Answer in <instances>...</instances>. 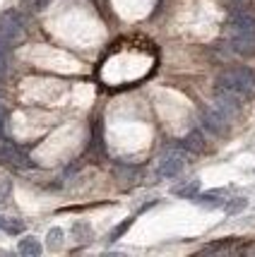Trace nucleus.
<instances>
[{
  "instance_id": "1",
  "label": "nucleus",
  "mask_w": 255,
  "mask_h": 257,
  "mask_svg": "<svg viewBox=\"0 0 255 257\" xmlns=\"http://www.w3.org/2000/svg\"><path fill=\"white\" fill-rule=\"evenodd\" d=\"M229 44L238 56H255V10L238 8L229 20Z\"/></svg>"
},
{
  "instance_id": "2",
  "label": "nucleus",
  "mask_w": 255,
  "mask_h": 257,
  "mask_svg": "<svg viewBox=\"0 0 255 257\" xmlns=\"http://www.w3.org/2000/svg\"><path fill=\"white\" fill-rule=\"evenodd\" d=\"M217 82L233 89L236 94H241L243 99H250L255 94V72L250 67H229L219 75Z\"/></svg>"
},
{
  "instance_id": "3",
  "label": "nucleus",
  "mask_w": 255,
  "mask_h": 257,
  "mask_svg": "<svg viewBox=\"0 0 255 257\" xmlns=\"http://www.w3.org/2000/svg\"><path fill=\"white\" fill-rule=\"evenodd\" d=\"M186 166V152L178 149V147H171L166 149L161 157H159V164H156V173L161 178H176L178 173Z\"/></svg>"
},
{
  "instance_id": "4",
  "label": "nucleus",
  "mask_w": 255,
  "mask_h": 257,
  "mask_svg": "<svg viewBox=\"0 0 255 257\" xmlns=\"http://www.w3.org/2000/svg\"><path fill=\"white\" fill-rule=\"evenodd\" d=\"M24 32V24H22V17L17 15L15 10H5L0 12V39H5L8 44L17 41Z\"/></svg>"
},
{
  "instance_id": "5",
  "label": "nucleus",
  "mask_w": 255,
  "mask_h": 257,
  "mask_svg": "<svg viewBox=\"0 0 255 257\" xmlns=\"http://www.w3.org/2000/svg\"><path fill=\"white\" fill-rule=\"evenodd\" d=\"M0 164H3V166H10V168H17V171H24V168L32 166L29 157H27L17 145H12V142H0Z\"/></svg>"
},
{
  "instance_id": "6",
  "label": "nucleus",
  "mask_w": 255,
  "mask_h": 257,
  "mask_svg": "<svg viewBox=\"0 0 255 257\" xmlns=\"http://www.w3.org/2000/svg\"><path fill=\"white\" fill-rule=\"evenodd\" d=\"M202 123L214 135L229 133V115H224L219 108H205V111H202Z\"/></svg>"
},
{
  "instance_id": "7",
  "label": "nucleus",
  "mask_w": 255,
  "mask_h": 257,
  "mask_svg": "<svg viewBox=\"0 0 255 257\" xmlns=\"http://www.w3.org/2000/svg\"><path fill=\"white\" fill-rule=\"evenodd\" d=\"M224 197H226V190H210V192H205V195H200L198 204H205V207H222L224 204Z\"/></svg>"
},
{
  "instance_id": "8",
  "label": "nucleus",
  "mask_w": 255,
  "mask_h": 257,
  "mask_svg": "<svg viewBox=\"0 0 255 257\" xmlns=\"http://www.w3.org/2000/svg\"><path fill=\"white\" fill-rule=\"evenodd\" d=\"M198 190H200V180H188V183L176 185V188H174V195L190 200V197H198Z\"/></svg>"
},
{
  "instance_id": "9",
  "label": "nucleus",
  "mask_w": 255,
  "mask_h": 257,
  "mask_svg": "<svg viewBox=\"0 0 255 257\" xmlns=\"http://www.w3.org/2000/svg\"><path fill=\"white\" fill-rule=\"evenodd\" d=\"M20 252L27 257H39L41 255V243L36 238H22L20 240Z\"/></svg>"
},
{
  "instance_id": "10",
  "label": "nucleus",
  "mask_w": 255,
  "mask_h": 257,
  "mask_svg": "<svg viewBox=\"0 0 255 257\" xmlns=\"http://www.w3.org/2000/svg\"><path fill=\"white\" fill-rule=\"evenodd\" d=\"M183 149H188V152H202L205 149V142H202V135L200 133H190L183 137Z\"/></svg>"
},
{
  "instance_id": "11",
  "label": "nucleus",
  "mask_w": 255,
  "mask_h": 257,
  "mask_svg": "<svg viewBox=\"0 0 255 257\" xmlns=\"http://www.w3.org/2000/svg\"><path fill=\"white\" fill-rule=\"evenodd\" d=\"M0 228H3L5 233H22L24 224L17 221V219H3V216H0Z\"/></svg>"
},
{
  "instance_id": "12",
  "label": "nucleus",
  "mask_w": 255,
  "mask_h": 257,
  "mask_svg": "<svg viewBox=\"0 0 255 257\" xmlns=\"http://www.w3.org/2000/svg\"><path fill=\"white\" fill-rule=\"evenodd\" d=\"M245 207H248V200H245V197H236V200H231L226 207H224V209H226V214H229V216H233V214L243 212Z\"/></svg>"
},
{
  "instance_id": "13",
  "label": "nucleus",
  "mask_w": 255,
  "mask_h": 257,
  "mask_svg": "<svg viewBox=\"0 0 255 257\" xmlns=\"http://www.w3.org/2000/svg\"><path fill=\"white\" fill-rule=\"evenodd\" d=\"M48 247L51 250H60L63 247V231L60 228H51L48 231Z\"/></svg>"
},
{
  "instance_id": "14",
  "label": "nucleus",
  "mask_w": 255,
  "mask_h": 257,
  "mask_svg": "<svg viewBox=\"0 0 255 257\" xmlns=\"http://www.w3.org/2000/svg\"><path fill=\"white\" fill-rule=\"evenodd\" d=\"M116 176H118V180H128V183H133L135 178H137V168L133 166H121V168H116Z\"/></svg>"
},
{
  "instance_id": "15",
  "label": "nucleus",
  "mask_w": 255,
  "mask_h": 257,
  "mask_svg": "<svg viewBox=\"0 0 255 257\" xmlns=\"http://www.w3.org/2000/svg\"><path fill=\"white\" fill-rule=\"evenodd\" d=\"M130 226H133V219H125L121 226H116V228H113V233L109 235V240H118V238H121V235L125 233L128 228H130Z\"/></svg>"
},
{
  "instance_id": "16",
  "label": "nucleus",
  "mask_w": 255,
  "mask_h": 257,
  "mask_svg": "<svg viewBox=\"0 0 255 257\" xmlns=\"http://www.w3.org/2000/svg\"><path fill=\"white\" fill-rule=\"evenodd\" d=\"M8 48H10V44L5 39H0V75H3V70L8 65Z\"/></svg>"
},
{
  "instance_id": "17",
  "label": "nucleus",
  "mask_w": 255,
  "mask_h": 257,
  "mask_svg": "<svg viewBox=\"0 0 255 257\" xmlns=\"http://www.w3.org/2000/svg\"><path fill=\"white\" fill-rule=\"evenodd\" d=\"M24 3H27L34 12H41V10H46V8H48V3H51V0H24Z\"/></svg>"
},
{
  "instance_id": "18",
  "label": "nucleus",
  "mask_w": 255,
  "mask_h": 257,
  "mask_svg": "<svg viewBox=\"0 0 255 257\" xmlns=\"http://www.w3.org/2000/svg\"><path fill=\"white\" fill-rule=\"evenodd\" d=\"M229 245H231L229 240L226 243H212V245L205 247V252H222V250H229Z\"/></svg>"
},
{
  "instance_id": "19",
  "label": "nucleus",
  "mask_w": 255,
  "mask_h": 257,
  "mask_svg": "<svg viewBox=\"0 0 255 257\" xmlns=\"http://www.w3.org/2000/svg\"><path fill=\"white\" fill-rule=\"evenodd\" d=\"M3 118H5V108H3V103H0V135H3Z\"/></svg>"
},
{
  "instance_id": "20",
  "label": "nucleus",
  "mask_w": 255,
  "mask_h": 257,
  "mask_svg": "<svg viewBox=\"0 0 255 257\" xmlns=\"http://www.w3.org/2000/svg\"><path fill=\"white\" fill-rule=\"evenodd\" d=\"M229 3H231V5H241L243 0H229Z\"/></svg>"
}]
</instances>
